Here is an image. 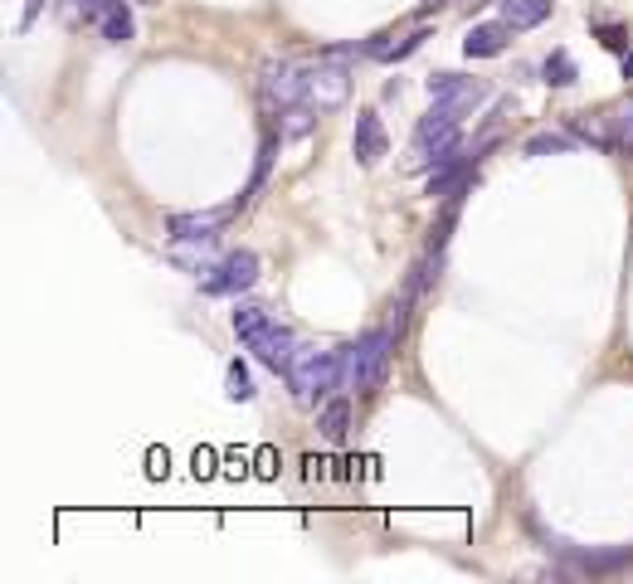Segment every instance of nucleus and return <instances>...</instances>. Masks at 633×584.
I'll return each instance as SVG.
<instances>
[{
  "mask_svg": "<svg viewBox=\"0 0 633 584\" xmlns=\"http://www.w3.org/2000/svg\"><path fill=\"white\" fill-rule=\"evenodd\" d=\"M390 356H395V331L371 327L366 336H356V341L341 351V390L371 395L375 385L385 380V370H390Z\"/></svg>",
  "mask_w": 633,
  "mask_h": 584,
  "instance_id": "nucleus-1",
  "label": "nucleus"
},
{
  "mask_svg": "<svg viewBox=\"0 0 633 584\" xmlns=\"http://www.w3.org/2000/svg\"><path fill=\"white\" fill-rule=\"evenodd\" d=\"M288 390L302 409H317V404L341 385V351H317V346H298V356L288 361Z\"/></svg>",
  "mask_w": 633,
  "mask_h": 584,
  "instance_id": "nucleus-2",
  "label": "nucleus"
},
{
  "mask_svg": "<svg viewBox=\"0 0 633 584\" xmlns=\"http://www.w3.org/2000/svg\"><path fill=\"white\" fill-rule=\"evenodd\" d=\"M458 122H463V117H453L448 108H434L429 117H419L414 142H410L414 166H439L444 156H453V151H458Z\"/></svg>",
  "mask_w": 633,
  "mask_h": 584,
  "instance_id": "nucleus-3",
  "label": "nucleus"
},
{
  "mask_svg": "<svg viewBox=\"0 0 633 584\" xmlns=\"http://www.w3.org/2000/svg\"><path fill=\"white\" fill-rule=\"evenodd\" d=\"M259 103L263 112H283L307 103V73L298 64H283V59H268L259 69Z\"/></svg>",
  "mask_w": 633,
  "mask_h": 584,
  "instance_id": "nucleus-4",
  "label": "nucleus"
},
{
  "mask_svg": "<svg viewBox=\"0 0 633 584\" xmlns=\"http://www.w3.org/2000/svg\"><path fill=\"white\" fill-rule=\"evenodd\" d=\"M259 273H263L259 254H254V249H239V254L220 258V263L200 278V292H210V297H234V292L254 288V283H259Z\"/></svg>",
  "mask_w": 633,
  "mask_h": 584,
  "instance_id": "nucleus-5",
  "label": "nucleus"
},
{
  "mask_svg": "<svg viewBox=\"0 0 633 584\" xmlns=\"http://www.w3.org/2000/svg\"><path fill=\"white\" fill-rule=\"evenodd\" d=\"M424 88H429V103H434V108H448L453 117H463V112H473L478 103H487V88H483V83H473V78H458V73H434Z\"/></svg>",
  "mask_w": 633,
  "mask_h": 584,
  "instance_id": "nucleus-6",
  "label": "nucleus"
},
{
  "mask_svg": "<svg viewBox=\"0 0 633 584\" xmlns=\"http://www.w3.org/2000/svg\"><path fill=\"white\" fill-rule=\"evenodd\" d=\"M346 98H351V78L336 59H322L317 69H307V103L317 112H336Z\"/></svg>",
  "mask_w": 633,
  "mask_h": 584,
  "instance_id": "nucleus-7",
  "label": "nucleus"
},
{
  "mask_svg": "<svg viewBox=\"0 0 633 584\" xmlns=\"http://www.w3.org/2000/svg\"><path fill=\"white\" fill-rule=\"evenodd\" d=\"M244 346L259 356L268 370H288V361L298 356V336H293V327H283V322H263L254 336H244Z\"/></svg>",
  "mask_w": 633,
  "mask_h": 584,
  "instance_id": "nucleus-8",
  "label": "nucleus"
},
{
  "mask_svg": "<svg viewBox=\"0 0 633 584\" xmlns=\"http://www.w3.org/2000/svg\"><path fill=\"white\" fill-rule=\"evenodd\" d=\"M234 210H186V215H166V239L181 244V239H215V229L229 224Z\"/></svg>",
  "mask_w": 633,
  "mask_h": 584,
  "instance_id": "nucleus-9",
  "label": "nucleus"
},
{
  "mask_svg": "<svg viewBox=\"0 0 633 584\" xmlns=\"http://www.w3.org/2000/svg\"><path fill=\"white\" fill-rule=\"evenodd\" d=\"M512 25L507 20H487V25H473L468 39H463V54L468 59H497V54H507V44H512Z\"/></svg>",
  "mask_w": 633,
  "mask_h": 584,
  "instance_id": "nucleus-10",
  "label": "nucleus"
},
{
  "mask_svg": "<svg viewBox=\"0 0 633 584\" xmlns=\"http://www.w3.org/2000/svg\"><path fill=\"white\" fill-rule=\"evenodd\" d=\"M424 190L434 195V200H458L463 190H468V156H444L434 171H429V181H424Z\"/></svg>",
  "mask_w": 633,
  "mask_h": 584,
  "instance_id": "nucleus-11",
  "label": "nucleus"
},
{
  "mask_svg": "<svg viewBox=\"0 0 633 584\" xmlns=\"http://www.w3.org/2000/svg\"><path fill=\"white\" fill-rule=\"evenodd\" d=\"M351 151L361 166H375L385 156V127H380V112H356V132H351Z\"/></svg>",
  "mask_w": 633,
  "mask_h": 584,
  "instance_id": "nucleus-12",
  "label": "nucleus"
},
{
  "mask_svg": "<svg viewBox=\"0 0 633 584\" xmlns=\"http://www.w3.org/2000/svg\"><path fill=\"white\" fill-rule=\"evenodd\" d=\"M556 0H502V20L512 30H536L541 20H551Z\"/></svg>",
  "mask_w": 633,
  "mask_h": 584,
  "instance_id": "nucleus-13",
  "label": "nucleus"
},
{
  "mask_svg": "<svg viewBox=\"0 0 633 584\" xmlns=\"http://www.w3.org/2000/svg\"><path fill=\"white\" fill-rule=\"evenodd\" d=\"M273 151H278V137L268 132V137H263V146H259V161H254V176H249V185H244V195L234 200V210H249V205L259 200V190L268 185V166H273Z\"/></svg>",
  "mask_w": 633,
  "mask_h": 584,
  "instance_id": "nucleus-14",
  "label": "nucleus"
},
{
  "mask_svg": "<svg viewBox=\"0 0 633 584\" xmlns=\"http://www.w3.org/2000/svg\"><path fill=\"white\" fill-rule=\"evenodd\" d=\"M346 429H351V400H327L322 414H317V434L327 438V443H341Z\"/></svg>",
  "mask_w": 633,
  "mask_h": 584,
  "instance_id": "nucleus-15",
  "label": "nucleus"
},
{
  "mask_svg": "<svg viewBox=\"0 0 633 584\" xmlns=\"http://www.w3.org/2000/svg\"><path fill=\"white\" fill-rule=\"evenodd\" d=\"M424 39H429V30L419 25V30H414V35H405L400 44H395V39H375V44H366V54H371V59H385V64H400V59H410Z\"/></svg>",
  "mask_w": 633,
  "mask_h": 584,
  "instance_id": "nucleus-16",
  "label": "nucleus"
},
{
  "mask_svg": "<svg viewBox=\"0 0 633 584\" xmlns=\"http://www.w3.org/2000/svg\"><path fill=\"white\" fill-rule=\"evenodd\" d=\"M98 30H103V39H108V44H127V39L137 35V20H132L127 0H122V5H112L108 15L98 20Z\"/></svg>",
  "mask_w": 633,
  "mask_h": 584,
  "instance_id": "nucleus-17",
  "label": "nucleus"
},
{
  "mask_svg": "<svg viewBox=\"0 0 633 584\" xmlns=\"http://www.w3.org/2000/svg\"><path fill=\"white\" fill-rule=\"evenodd\" d=\"M633 550H599V555H580V570L590 575H614V570H629Z\"/></svg>",
  "mask_w": 633,
  "mask_h": 584,
  "instance_id": "nucleus-18",
  "label": "nucleus"
},
{
  "mask_svg": "<svg viewBox=\"0 0 633 584\" xmlns=\"http://www.w3.org/2000/svg\"><path fill=\"white\" fill-rule=\"evenodd\" d=\"M263 322H268V312H263L259 302H244V307L229 317V327H234V336H239V341H244V336H254Z\"/></svg>",
  "mask_w": 633,
  "mask_h": 584,
  "instance_id": "nucleus-19",
  "label": "nucleus"
},
{
  "mask_svg": "<svg viewBox=\"0 0 633 584\" xmlns=\"http://www.w3.org/2000/svg\"><path fill=\"white\" fill-rule=\"evenodd\" d=\"M312 127H317V108H312V103H307V108L298 103V108L283 112V137H307Z\"/></svg>",
  "mask_w": 633,
  "mask_h": 584,
  "instance_id": "nucleus-20",
  "label": "nucleus"
},
{
  "mask_svg": "<svg viewBox=\"0 0 633 584\" xmlns=\"http://www.w3.org/2000/svg\"><path fill=\"white\" fill-rule=\"evenodd\" d=\"M546 83H551V88H570V83H575V59H570L565 49H556V54L546 59Z\"/></svg>",
  "mask_w": 633,
  "mask_h": 584,
  "instance_id": "nucleus-21",
  "label": "nucleus"
},
{
  "mask_svg": "<svg viewBox=\"0 0 633 584\" xmlns=\"http://www.w3.org/2000/svg\"><path fill=\"white\" fill-rule=\"evenodd\" d=\"M229 400H239V404L254 400V380H249V370L239 361H229Z\"/></svg>",
  "mask_w": 633,
  "mask_h": 584,
  "instance_id": "nucleus-22",
  "label": "nucleus"
},
{
  "mask_svg": "<svg viewBox=\"0 0 633 584\" xmlns=\"http://www.w3.org/2000/svg\"><path fill=\"white\" fill-rule=\"evenodd\" d=\"M609 127H614V142L629 146V151H633V98H629V103H624L619 112H614V117H609Z\"/></svg>",
  "mask_w": 633,
  "mask_h": 584,
  "instance_id": "nucleus-23",
  "label": "nucleus"
},
{
  "mask_svg": "<svg viewBox=\"0 0 633 584\" xmlns=\"http://www.w3.org/2000/svg\"><path fill=\"white\" fill-rule=\"evenodd\" d=\"M551 151H570V137H560V132H541V137H531V142H526V156H551Z\"/></svg>",
  "mask_w": 633,
  "mask_h": 584,
  "instance_id": "nucleus-24",
  "label": "nucleus"
},
{
  "mask_svg": "<svg viewBox=\"0 0 633 584\" xmlns=\"http://www.w3.org/2000/svg\"><path fill=\"white\" fill-rule=\"evenodd\" d=\"M176 263H186L195 273H210L215 263H210V249H186V244H176Z\"/></svg>",
  "mask_w": 633,
  "mask_h": 584,
  "instance_id": "nucleus-25",
  "label": "nucleus"
},
{
  "mask_svg": "<svg viewBox=\"0 0 633 584\" xmlns=\"http://www.w3.org/2000/svg\"><path fill=\"white\" fill-rule=\"evenodd\" d=\"M39 10H44V0H30V5H25V15H20V30H30V25H35Z\"/></svg>",
  "mask_w": 633,
  "mask_h": 584,
  "instance_id": "nucleus-26",
  "label": "nucleus"
},
{
  "mask_svg": "<svg viewBox=\"0 0 633 584\" xmlns=\"http://www.w3.org/2000/svg\"><path fill=\"white\" fill-rule=\"evenodd\" d=\"M599 35H604V44H624V30H614V25H604Z\"/></svg>",
  "mask_w": 633,
  "mask_h": 584,
  "instance_id": "nucleus-27",
  "label": "nucleus"
},
{
  "mask_svg": "<svg viewBox=\"0 0 633 584\" xmlns=\"http://www.w3.org/2000/svg\"><path fill=\"white\" fill-rule=\"evenodd\" d=\"M624 78H633V54H624Z\"/></svg>",
  "mask_w": 633,
  "mask_h": 584,
  "instance_id": "nucleus-28",
  "label": "nucleus"
},
{
  "mask_svg": "<svg viewBox=\"0 0 633 584\" xmlns=\"http://www.w3.org/2000/svg\"><path fill=\"white\" fill-rule=\"evenodd\" d=\"M434 5H448V0H429V10H434Z\"/></svg>",
  "mask_w": 633,
  "mask_h": 584,
  "instance_id": "nucleus-29",
  "label": "nucleus"
}]
</instances>
